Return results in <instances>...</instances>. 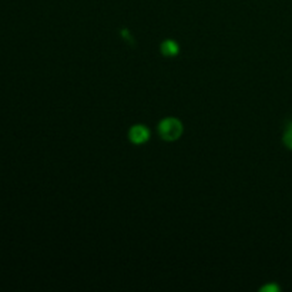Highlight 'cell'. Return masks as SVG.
I'll use <instances>...</instances> for the list:
<instances>
[{"label":"cell","mask_w":292,"mask_h":292,"mask_svg":"<svg viewBox=\"0 0 292 292\" xmlns=\"http://www.w3.org/2000/svg\"><path fill=\"white\" fill-rule=\"evenodd\" d=\"M157 130H158V134L164 142H176L182 136L184 127H182V122H180L178 118L166 117L158 122Z\"/></svg>","instance_id":"obj_1"},{"label":"cell","mask_w":292,"mask_h":292,"mask_svg":"<svg viewBox=\"0 0 292 292\" xmlns=\"http://www.w3.org/2000/svg\"><path fill=\"white\" fill-rule=\"evenodd\" d=\"M128 140L136 146H142L150 140V130L142 124H134L128 130Z\"/></svg>","instance_id":"obj_2"},{"label":"cell","mask_w":292,"mask_h":292,"mask_svg":"<svg viewBox=\"0 0 292 292\" xmlns=\"http://www.w3.org/2000/svg\"><path fill=\"white\" fill-rule=\"evenodd\" d=\"M161 50V54L166 57H176L178 54L180 52V46L178 43L176 42V40H164L162 43H161L160 46Z\"/></svg>","instance_id":"obj_3"},{"label":"cell","mask_w":292,"mask_h":292,"mask_svg":"<svg viewBox=\"0 0 292 292\" xmlns=\"http://www.w3.org/2000/svg\"><path fill=\"white\" fill-rule=\"evenodd\" d=\"M282 142L286 148L292 150V122L286 126V128H285V132H284Z\"/></svg>","instance_id":"obj_4"},{"label":"cell","mask_w":292,"mask_h":292,"mask_svg":"<svg viewBox=\"0 0 292 292\" xmlns=\"http://www.w3.org/2000/svg\"><path fill=\"white\" fill-rule=\"evenodd\" d=\"M260 291H262V292H278L280 291V288L275 285V284H268V285H265V286H262Z\"/></svg>","instance_id":"obj_5"}]
</instances>
